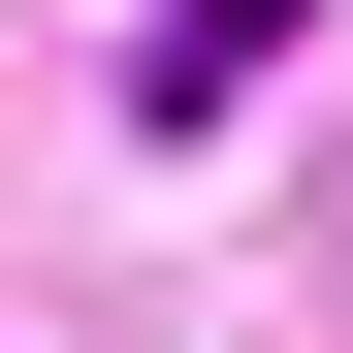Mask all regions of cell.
<instances>
[{
  "mask_svg": "<svg viewBox=\"0 0 353 353\" xmlns=\"http://www.w3.org/2000/svg\"><path fill=\"white\" fill-rule=\"evenodd\" d=\"M257 65H289V0H161V65H129V97H161V129H225Z\"/></svg>",
  "mask_w": 353,
  "mask_h": 353,
  "instance_id": "obj_1",
  "label": "cell"
}]
</instances>
